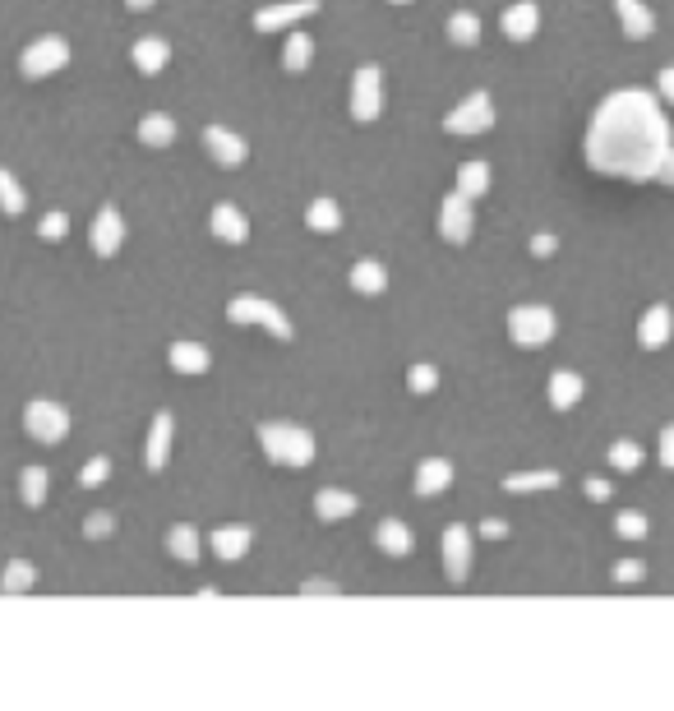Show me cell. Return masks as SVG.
<instances>
[{
  "label": "cell",
  "mask_w": 674,
  "mask_h": 711,
  "mask_svg": "<svg viewBox=\"0 0 674 711\" xmlns=\"http://www.w3.org/2000/svg\"><path fill=\"white\" fill-rule=\"evenodd\" d=\"M670 121L661 116L656 97L647 93H610L591 116L587 130V167L614 181H656Z\"/></svg>",
  "instance_id": "1"
},
{
  "label": "cell",
  "mask_w": 674,
  "mask_h": 711,
  "mask_svg": "<svg viewBox=\"0 0 674 711\" xmlns=\"http://www.w3.org/2000/svg\"><path fill=\"white\" fill-rule=\"evenodd\" d=\"M259 448H264V458L273 467H310L319 444H314V434L301 430V425H287V421H264L259 425Z\"/></svg>",
  "instance_id": "2"
},
{
  "label": "cell",
  "mask_w": 674,
  "mask_h": 711,
  "mask_svg": "<svg viewBox=\"0 0 674 711\" xmlns=\"http://www.w3.org/2000/svg\"><path fill=\"white\" fill-rule=\"evenodd\" d=\"M227 319H231V324H259L264 333H273L277 342H291V338H296L291 319L277 310L268 296H231V301H227Z\"/></svg>",
  "instance_id": "3"
},
{
  "label": "cell",
  "mask_w": 674,
  "mask_h": 711,
  "mask_svg": "<svg viewBox=\"0 0 674 711\" xmlns=\"http://www.w3.org/2000/svg\"><path fill=\"white\" fill-rule=\"evenodd\" d=\"M508 338H513V347H522V351L550 347L554 310H545V305H513V314H508Z\"/></svg>",
  "instance_id": "4"
},
{
  "label": "cell",
  "mask_w": 674,
  "mask_h": 711,
  "mask_svg": "<svg viewBox=\"0 0 674 711\" xmlns=\"http://www.w3.org/2000/svg\"><path fill=\"white\" fill-rule=\"evenodd\" d=\"M384 111V70L379 65H361L351 74V121L374 125Z\"/></svg>",
  "instance_id": "5"
},
{
  "label": "cell",
  "mask_w": 674,
  "mask_h": 711,
  "mask_svg": "<svg viewBox=\"0 0 674 711\" xmlns=\"http://www.w3.org/2000/svg\"><path fill=\"white\" fill-rule=\"evenodd\" d=\"M65 65H70V42L56 33L28 42L24 56H19V74H24V79H47V74L65 70Z\"/></svg>",
  "instance_id": "6"
},
{
  "label": "cell",
  "mask_w": 674,
  "mask_h": 711,
  "mask_svg": "<svg viewBox=\"0 0 674 711\" xmlns=\"http://www.w3.org/2000/svg\"><path fill=\"white\" fill-rule=\"evenodd\" d=\"M24 430L33 434L37 444H61L65 434H70V411H65L61 402L37 398L24 407Z\"/></svg>",
  "instance_id": "7"
},
{
  "label": "cell",
  "mask_w": 674,
  "mask_h": 711,
  "mask_svg": "<svg viewBox=\"0 0 674 711\" xmlns=\"http://www.w3.org/2000/svg\"><path fill=\"white\" fill-rule=\"evenodd\" d=\"M490 125H494V102H490V93H471L462 107H453V111L444 116V130H448V134H462V139H467V134H485Z\"/></svg>",
  "instance_id": "8"
},
{
  "label": "cell",
  "mask_w": 674,
  "mask_h": 711,
  "mask_svg": "<svg viewBox=\"0 0 674 711\" xmlns=\"http://www.w3.org/2000/svg\"><path fill=\"white\" fill-rule=\"evenodd\" d=\"M471 231H476V213H471V199L467 194H448L444 208H439V236H444L448 245H467Z\"/></svg>",
  "instance_id": "9"
},
{
  "label": "cell",
  "mask_w": 674,
  "mask_h": 711,
  "mask_svg": "<svg viewBox=\"0 0 674 711\" xmlns=\"http://www.w3.org/2000/svg\"><path fill=\"white\" fill-rule=\"evenodd\" d=\"M319 14V0H282V5H264L254 10V33H282V28L301 24Z\"/></svg>",
  "instance_id": "10"
},
{
  "label": "cell",
  "mask_w": 674,
  "mask_h": 711,
  "mask_svg": "<svg viewBox=\"0 0 674 711\" xmlns=\"http://www.w3.org/2000/svg\"><path fill=\"white\" fill-rule=\"evenodd\" d=\"M204 148L208 157H213L217 167H245V157H250V144H245L236 130H227V125H208L204 130Z\"/></svg>",
  "instance_id": "11"
},
{
  "label": "cell",
  "mask_w": 674,
  "mask_h": 711,
  "mask_svg": "<svg viewBox=\"0 0 674 711\" xmlns=\"http://www.w3.org/2000/svg\"><path fill=\"white\" fill-rule=\"evenodd\" d=\"M444 573L453 587H462L471 573V531L462 527V522L444 527Z\"/></svg>",
  "instance_id": "12"
},
{
  "label": "cell",
  "mask_w": 674,
  "mask_h": 711,
  "mask_svg": "<svg viewBox=\"0 0 674 711\" xmlns=\"http://www.w3.org/2000/svg\"><path fill=\"white\" fill-rule=\"evenodd\" d=\"M125 245V217L116 213V208H97L93 217V254L97 259H111V254Z\"/></svg>",
  "instance_id": "13"
},
{
  "label": "cell",
  "mask_w": 674,
  "mask_h": 711,
  "mask_svg": "<svg viewBox=\"0 0 674 711\" xmlns=\"http://www.w3.org/2000/svg\"><path fill=\"white\" fill-rule=\"evenodd\" d=\"M213 555L222 559V564H241L245 555H250V545H254V531L241 527V522H227V527H217L213 531Z\"/></svg>",
  "instance_id": "14"
},
{
  "label": "cell",
  "mask_w": 674,
  "mask_h": 711,
  "mask_svg": "<svg viewBox=\"0 0 674 711\" xmlns=\"http://www.w3.org/2000/svg\"><path fill=\"white\" fill-rule=\"evenodd\" d=\"M508 42H531V37L541 33V10H536V0H518V5H508L504 19H499Z\"/></svg>",
  "instance_id": "15"
},
{
  "label": "cell",
  "mask_w": 674,
  "mask_h": 711,
  "mask_svg": "<svg viewBox=\"0 0 674 711\" xmlns=\"http://www.w3.org/2000/svg\"><path fill=\"white\" fill-rule=\"evenodd\" d=\"M208 227H213V236L222 245H245L250 241V217H245L236 204H217L213 217H208Z\"/></svg>",
  "instance_id": "16"
},
{
  "label": "cell",
  "mask_w": 674,
  "mask_h": 711,
  "mask_svg": "<svg viewBox=\"0 0 674 711\" xmlns=\"http://www.w3.org/2000/svg\"><path fill=\"white\" fill-rule=\"evenodd\" d=\"M670 333H674L670 305H651V310L638 319V342H642V351H661L665 342H670Z\"/></svg>",
  "instance_id": "17"
},
{
  "label": "cell",
  "mask_w": 674,
  "mask_h": 711,
  "mask_svg": "<svg viewBox=\"0 0 674 711\" xmlns=\"http://www.w3.org/2000/svg\"><path fill=\"white\" fill-rule=\"evenodd\" d=\"M614 14H619L628 42H647V37L656 33V14H651L642 0H614Z\"/></svg>",
  "instance_id": "18"
},
{
  "label": "cell",
  "mask_w": 674,
  "mask_h": 711,
  "mask_svg": "<svg viewBox=\"0 0 674 711\" xmlns=\"http://www.w3.org/2000/svg\"><path fill=\"white\" fill-rule=\"evenodd\" d=\"M144 462H148V471H162V467L171 462V411H157V416H153Z\"/></svg>",
  "instance_id": "19"
},
{
  "label": "cell",
  "mask_w": 674,
  "mask_h": 711,
  "mask_svg": "<svg viewBox=\"0 0 674 711\" xmlns=\"http://www.w3.org/2000/svg\"><path fill=\"white\" fill-rule=\"evenodd\" d=\"M448 485H453V462L448 458H425L416 467V495L434 499V495H444Z\"/></svg>",
  "instance_id": "20"
},
{
  "label": "cell",
  "mask_w": 674,
  "mask_h": 711,
  "mask_svg": "<svg viewBox=\"0 0 674 711\" xmlns=\"http://www.w3.org/2000/svg\"><path fill=\"white\" fill-rule=\"evenodd\" d=\"M356 495H347V490H337V485H328V490H319L314 495V518L319 522H342V518H351L356 513Z\"/></svg>",
  "instance_id": "21"
},
{
  "label": "cell",
  "mask_w": 674,
  "mask_h": 711,
  "mask_svg": "<svg viewBox=\"0 0 674 711\" xmlns=\"http://www.w3.org/2000/svg\"><path fill=\"white\" fill-rule=\"evenodd\" d=\"M167 361L176 374H190V379H199V374H208V365H213V356H208L199 342H171Z\"/></svg>",
  "instance_id": "22"
},
{
  "label": "cell",
  "mask_w": 674,
  "mask_h": 711,
  "mask_svg": "<svg viewBox=\"0 0 674 711\" xmlns=\"http://www.w3.org/2000/svg\"><path fill=\"white\" fill-rule=\"evenodd\" d=\"M130 56H134V70L139 74H162L171 61V47H167V37H139Z\"/></svg>",
  "instance_id": "23"
},
{
  "label": "cell",
  "mask_w": 674,
  "mask_h": 711,
  "mask_svg": "<svg viewBox=\"0 0 674 711\" xmlns=\"http://www.w3.org/2000/svg\"><path fill=\"white\" fill-rule=\"evenodd\" d=\"M582 402V374L578 370H554L550 374V407L573 411Z\"/></svg>",
  "instance_id": "24"
},
{
  "label": "cell",
  "mask_w": 674,
  "mask_h": 711,
  "mask_svg": "<svg viewBox=\"0 0 674 711\" xmlns=\"http://www.w3.org/2000/svg\"><path fill=\"white\" fill-rule=\"evenodd\" d=\"M374 545H379L384 555H393V559H407L416 541H411V527H407V522L388 518V522H379V531H374Z\"/></svg>",
  "instance_id": "25"
},
{
  "label": "cell",
  "mask_w": 674,
  "mask_h": 711,
  "mask_svg": "<svg viewBox=\"0 0 674 711\" xmlns=\"http://www.w3.org/2000/svg\"><path fill=\"white\" fill-rule=\"evenodd\" d=\"M351 291H356V296H384L388 268L379 264V259H361V264L351 268Z\"/></svg>",
  "instance_id": "26"
},
{
  "label": "cell",
  "mask_w": 674,
  "mask_h": 711,
  "mask_svg": "<svg viewBox=\"0 0 674 711\" xmlns=\"http://www.w3.org/2000/svg\"><path fill=\"white\" fill-rule=\"evenodd\" d=\"M139 144L144 148H171L176 144V121H171L167 111H148L144 121H139Z\"/></svg>",
  "instance_id": "27"
},
{
  "label": "cell",
  "mask_w": 674,
  "mask_h": 711,
  "mask_svg": "<svg viewBox=\"0 0 674 711\" xmlns=\"http://www.w3.org/2000/svg\"><path fill=\"white\" fill-rule=\"evenodd\" d=\"M167 550H171V559H181V564H199L204 541H199V531H194L190 522H176V527L167 531Z\"/></svg>",
  "instance_id": "28"
},
{
  "label": "cell",
  "mask_w": 674,
  "mask_h": 711,
  "mask_svg": "<svg viewBox=\"0 0 674 711\" xmlns=\"http://www.w3.org/2000/svg\"><path fill=\"white\" fill-rule=\"evenodd\" d=\"M559 485V471H513L504 476V495H536V490H554Z\"/></svg>",
  "instance_id": "29"
},
{
  "label": "cell",
  "mask_w": 674,
  "mask_h": 711,
  "mask_svg": "<svg viewBox=\"0 0 674 711\" xmlns=\"http://www.w3.org/2000/svg\"><path fill=\"white\" fill-rule=\"evenodd\" d=\"M458 194H467L471 204L481 199V194H490V167H485L481 157H471V162H462L458 167V185H453Z\"/></svg>",
  "instance_id": "30"
},
{
  "label": "cell",
  "mask_w": 674,
  "mask_h": 711,
  "mask_svg": "<svg viewBox=\"0 0 674 711\" xmlns=\"http://www.w3.org/2000/svg\"><path fill=\"white\" fill-rule=\"evenodd\" d=\"M305 227L319 231V236H333L337 227H342V208H337V199H328V194H319L310 208H305Z\"/></svg>",
  "instance_id": "31"
},
{
  "label": "cell",
  "mask_w": 674,
  "mask_h": 711,
  "mask_svg": "<svg viewBox=\"0 0 674 711\" xmlns=\"http://www.w3.org/2000/svg\"><path fill=\"white\" fill-rule=\"evenodd\" d=\"M314 61V37L310 33H291L287 47H282V70L287 74H305Z\"/></svg>",
  "instance_id": "32"
},
{
  "label": "cell",
  "mask_w": 674,
  "mask_h": 711,
  "mask_svg": "<svg viewBox=\"0 0 674 711\" xmlns=\"http://www.w3.org/2000/svg\"><path fill=\"white\" fill-rule=\"evenodd\" d=\"M444 33H448V42H453V47H476V42H481V19H476L471 10H458L453 19H448Z\"/></svg>",
  "instance_id": "33"
},
{
  "label": "cell",
  "mask_w": 674,
  "mask_h": 711,
  "mask_svg": "<svg viewBox=\"0 0 674 711\" xmlns=\"http://www.w3.org/2000/svg\"><path fill=\"white\" fill-rule=\"evenodd\" d=\"M47 485H51L47 467H24V476H19V499H24L28 508L47 504Z\"/></svg>",
  "instance_id": "34"
},
{
  "label": "cell",
  "mask_w": 674,
  "mask_h": 711,
  "mask_svg": "<svg viewBox=\"0 0 674 711\" xmlns=\"http://www.w3.org/2000/svg\"><path fill=\"white\" fill-rule=\"evenodd\" d=\"M24 208H28V194H24V185H19V181H14V176H10V171L0 167V213H5V217H19V213H24Z\"/></svg>",
  "instance_id": "35"
},
{
  "label": "cell",
  "mask_w": 674,
  "mask_h": 711,
  "mask_svg": "<svg viewBox=\"0 0 674 711\" xmlns=\"http://www.w3.org/2000/svg\"><path fill=\"white\" fill-rule=\"evenodd\" d=\"M28 587H37V568L28 564V559H14V564L5 568V578H0V591H5V596H19V591H28Z\"/></svg>",
  "instance_id": "36"
},
{
  "label": "cell",
  "mask_w": 674,
  "mask_h": 711,
  "mask_svg": "<svg viewBox=\"0 0 674 711\" xmlns=\"http://www.w3.org/2000/svg\"><path fill=\"white\" fill-rule=\"evenodd\" d=\"M605 458H610L614 471H638L642 467V444H633V439H614Z\"/></svg>",
  "instance_id": "37"
},
{
  "label": "cell",
  "mask_w": 674,
  "mask_h": 711,
  "mask_svg": "<svg viewBox=\"0 0 674 711\" xmlns=\"http://www.w3.org/2000/svg\"><path fill=\"white\" fill-rule=\"evenodd\" d=\"M407 388L411 393H434V388H439V370H434V365H411Z\"/></svg>",
  "instance_id": "38"
},
{
  "label": "cell",
  "mask_w": 674,
  "mask_h": 711,
  "mask_svg": "<svg viewBox=\"0 0 674 711\" xmlns=\"http://www.w3.org/2000/svg\"><path fill=\"white\" fill-rule=\"evenodd\" d=\"M614 527H619V536H624V541H642V536H647V518H642V513H633V508H628V513H619V518H614Z\"/></svg>",
  "instance_id": "39"
},
{
  "label": "cell",
  "mask_w": 674,
  "mask_h": 711,
  "mask_svg": "<svg viewBox=\"0 0 674 711\" xmlns=\"http://www.w3.org/2000/svg\"><path fill=\"white\" fill-rule=\"evenodd\" d=\"M65 231H70V217L65 213H47L37 222V236H42V241H65Z\"/></svg>",
  "instance_id": "40"
},
{
  "label": "cell",
  "mask_w": 674,
  "mask_h": 711,
  "mask_svg": "<svg viewBox=\"0 0 674 711\" xmlns=\"http://www.w3.org/2000/svg\"><path fill=\"white\" fill-rule=\"evenodd\" d=\"M107 476H111V458H93L84 471H79V485H84V490H93V485H102Z\"/></svg>",
  "instance_id": "41"
},
{
  "label": "cell",
  "mask_w": 674,
  "mask_h": 711,
  "mask_svg": "<svg viewBox=\"0 0 674 711\" xmlns=\"http://www.w3.org/2000/svg\"><path fill=\"white\" fill-rule=\"evenodd\" d=\"M111 531H116V518H111V513H88V522H84L88 541H102V536H111Z\"/></svg>",
  "instance_id": "42"
},
{
  "label": "cell",
  "mask_w": 674,
  "mask_h": 711,
  "mask_svg": "<svg viewBox=\"0 0 674 711\" xmlns=\"http://www.w3.org/2000/svg\"><path fill=\"white\" fill-rule=\"evenodd\" d=\"M642 573H647V568H642L638 559H619V564H614V582H638Z\"/></svg>",
  "instance_id": "43"
},
{
  "label": "cell",
  "mask_w": 674,
  "mask_h": 711,
  "mask_svg": "<svg viewBox=\"0 0 674 711\" xmlns=\"http://www.w3.org/2000/svg\"><path fill=\"white\" fill-rule=\"evenodd\" d=\"M582 490H587V499H591V504H605V499L614 495V485H610V481H601V476H591V481L582 485Z\"/></svg>",
  "instance_id": "44"
},
{
  "label": "cell",
  "mask_w": 674,
  "mask_h": 711,
  "mask_svg": "<svg viewBox=\"0 0 674 711\" xmlns=\"http://www.w3.org/2000/svg\"><path fill=\"white\" fill-rule=\"evenodd\" d=\"M301 596H337V582H328V578H305V582H301Z\"/></svg>",
  "instance_id": "45"
},
{
  "label": "cell",
  "mask_w": 674,
  "mask_h": 711,
  "mask_svg": "<svg viewBox=\"0 0 674 711\" xmlns=\"http://www.w3.org/2000/svg\"><path fill=\"white\" fill-rule=\"evenodd\" d=\"M554 250H559V241H554L550 231H541V236H531V254H536V259H550Z\"/></svg>",
  "instance_id": "46"
},
{
  "label": "cell",
  "mask_w": 674,
  "mask_h": 711,
  "mask_svg": "<svg viewBox=\"0 0 674 711\" xmlns=\"http://www.w3.org/2000/svg\"><path fill=\"white\" fill-rule=\"evenodd\" d=\"M656 93H661L665 102H670V107H674V65H665V70L656 74Z\"/></svg>",
  "instance_id": "47"
},
{
  "label": "cell",
  "mask_w": 674,
  "mask_h": 711,
  "mask_svg": "<svg viewBox=\"0 0 674 711\" xmlns=\"http://www.w3.org/2000/svg\"><path fill=\"white\" fill-rule=\"evenodd\" d=\"M481 536H485V541H504V536H508V522H504V518H485V522H481Z\"/></svg>",
  "instance_id": "48"
},
{
  "label": "cell",
  "mask_w": 674,
  "mask_h": 711,
  "mask_svg": "<svg viewBox=\"0 0 674 711\" xmlns=\"http://www.w3.org/2000/svg\"><path fill=\"white\" fill-rule=\"evenodd\" d=\"M661 467L674 471V425H665L661 430Z\"/></svg>",
  "instance_id": "49"
},
{
  "label": "cell",
  "mask_w": 674,
  "mask_h": 711,
  "mask_svg": "<svg viewBox=\"0 0 674 711\" xmlns=\"http://www.w3.org/2000/svg\"><path fill=\"white\" fill-rule=\"evenodd\" d=\"M656 185H674V148H665L661 167H656Z\"/></svg>",
  "instance_id": "50"
},
{
  "label": "cell",
  "mask_w": 674,
  "mask_h": 711,
  "mask_svg": "<svg viewBox=\"0 0 674 711\" xmlns=\"http://www.w3.org/2000/svg\"><path fill=\"white\" fill-rule=\"evenodd\" d=\"M125 5H130L134 14H144V10H153V0H125Z\"/></svg>",
  "instance_id": "51"
},
{
  "label": "cell",
  "mask_w": 674,
  "mask_h": 711,
  "mask_svg": "<svg viewBox=\"0 0 674 711\" xmlns=\"http://www.w3.org/2000/svg\"><path fill=\"white\" fill-rule=\"evenodd\" d=\"M388 5H411V0H388Z\"/></svg>",
  "instance_id": "52"
}]
</instances>
